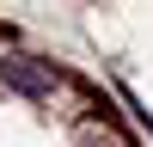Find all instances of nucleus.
<instances>
[{"label":"nucleus","instance_id":"2","mask_svg":"<svg viewBox=\"0 0 153 147\" xmlns=\"http://www.w3.org/2000/svg\"><path fill=\"white\" fill-rule=\"evenodd\" d=\"M80 147H123V141H117V129H104V122H86V129H80Z\"/></svg>","mask_w":153,"mask_h":147},{"label":"nucleus","instance_id":"1","mask_svg":"<svg viewBox=\"0 0 153 147\" xmlns=\"http://www.w3.org/2000/svg\"><path fill=\"white\" fill-rule=\"evenodd\" d=\"M0 80H6V92H25V98H49V104H55V92H68V74H61L55 61L19 55V49H6V55H0Z\"/></svg>","mask_w":153,"mask_h":147}]
</instances>
